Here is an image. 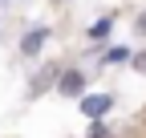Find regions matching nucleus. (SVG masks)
<instances>
[{"mask_svg":"<svg viewBox=\"0 0 146 138\" xmlns=\"http://www.w3.org/2000/svg\"><path fill=\"white\" fill-rule=\"evenodd\" d=\"M61 90H65V94H77V90H81V77H77V73H69V77L61 81Z\"/></svg>","mask_w":146,"mask_h":138,"instance_id":"3","label":"nucleus"},{"mask_svg":"<svg viewBox=\"0 0 146 138\" xmlns=\"http://www.w3.org/2000/svg\"><path fill=\"white\" fill-rule=\"evenodd\" d=\"M138 65H142V69H146V53H142V57H138Z\"/></svg>","mask_w":146,"mask_h":138,"instance_id":"4","label":"nucleus"},{"mask_svg":"<svg viewBox=\"0 0 146 138\" xmlns=\"http://www.w3.org/2000/svg\"><path fill=\"white\" fill-rule=\"evenodd\" d=\"M41 37H45V33H29V37H25V53H36V49H41Z\"/></svg>","mask_w":146,"mask_h":138,"instance_id":"2","label":"nucleus"},{"mask_svg":"<svg viewBox=\"0 0 146 138\" xmlns=\"http://www.w3.org/2000/svg\"><path fill=\"white\" fill-rule=\"evenodd\" d=\"M81 110H85L89 118H102V114L110 110V98H106V94H94V98H85V102H81Z\"/></svg>","mask_w":146,"mask_h":138,"instance_id":"1","label":"nucleus"}]
</instances>
